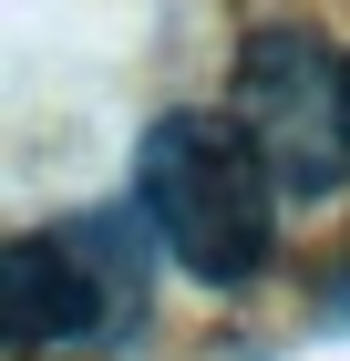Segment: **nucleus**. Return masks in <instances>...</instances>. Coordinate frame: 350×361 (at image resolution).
Returning a JSON list of instances; mask_svg holds the SVG:
<instances>
[{
  "instance_id": "obj_1",
  "label": "nucleus",
  "mask_w": 350,
  "mask_h": 361,
  "mask_svg": "<svg viewBox=\"0 0 350 361\" xmlns=\"http://www.w3.org/2000/svg\"><path fill=\"white\" fill-rule=\"evenodd\" d=\"M135 196L196 289H247L278 238V176L237 114H155L135 145Z\"/></svg>"
},
{
  "instance_id": "obj_2",
  "label": "nucleus",
  "mask_w": 350,
  "mask_h": 361,
  "mask_svg": "<svg viewBox=\"0 0 350 361\" xmlns=\"http://www.w3.org/2000/svg\"><path fill=\"white\" fill-rule=\"evenodd\" d=\"M237 124L258 135L268 176L289 196H330L350 176V62L309 21L247 31L237 52Z\"/></svg>"
},
{
  "instance_id": "obj_3",
  "label": "nucleus",
  "mask_w": 350,
  "mask_h": 361,
  "mask_svg": "<svg viewBox=\"0 0 350 361\" xmlns=\"http://www.w3.org/2000/svg\"><path fill=\"white\" fill-rule=\"evenodd\" d=\"M0 331L21 351H52V341H93V300L73 279V248L62 227H21L0 248Z\"/></svg>"
},
{
  "instance_id": "obj_4",
  "label": "nucleus",
  "mask_w": 350,
  "mask_h": 361,
  "mask_svg": "<svg viewBox=\"0 0 350 361\" xmlns=\"http://www.w3.org/2000/svg\"><path fill=\"white\" fill-rule=\"evenodd\" d=\"M62 248H73V279H82V300H93V341L135 331V320H144V248H135V217H113V207L62 217Z\"/></svg>"
}]
</instances>
